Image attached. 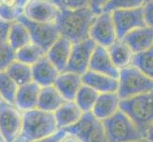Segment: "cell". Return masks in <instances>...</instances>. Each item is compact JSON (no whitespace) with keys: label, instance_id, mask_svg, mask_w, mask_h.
I'll list each match as a JSON object with an SVG mask.
<instances>
[{"label":"cell","instance_id":"cell-20","mask_svg":"<svg viewBox=\"0 0 153 142\" xmlns=\"http://www.w3.org/2000/svg\"><path fill=\"white\" fill-rule=\"evenodd\" d=\"M57 68L51 64L46 56L31 65L33 82L40 87L53 85L56 78L59 74Z\"/></svg>","mask_w":153,"mask_h":142},{"label":"cell","instance_id":"cell-45","mask_svg":"<svg viewBox=\"0 0 153 142\" xmlns=\"http://www.w3.org/2000/svg\"><path fill=\"white\" fill-rule=\"evenodd\" d=\"M149 1H152V0H145V3H146V2H149Z\"/></svg>","mask_w":153,"mask_h":142},{"label":"cell","instance_id":"cell-22","mask_svg":"<svg viewBox=\"0 0 153 142\" xmlns=\"http://www.w3.org/2000/svg\"><path fill=\"white\" fill-rule=\"evenodd\" d=\"M66 101L53 86L40 87L37 108L46 112L54 113Z\"/></svg>","mask_w":153,"mask_h":142},{"label":"cell","instance_id":"cell-44","mask_svg":"<svg viewBox=\"0 0 153 142\" xmlns=\"http://www.w3.org/2000/svg\"><path fill=\"white\" fill-rule=\"evenodd\" d=\"M0 142H4L3 139H2V138H1V135H0Z\"/></svg>","mask_w":153,"mask_h":142},{"label":"cell","instance_id":"cell-26","mask_svg":"<svg viewBox=\"0 0 153 142\" xmlns=\"http://www.w3.org/2000/svg\"><path fill=\"white\" fill-rule=\"evenodd\" d=\"M14 53L15 60L22 62L30 66L36 64L39 60L46 56V52L33 43H30L22 46L21 49L15 50Z\"/></svg>","mask_w":153,"mask_h":142},{"label":"cell","instance_id":"cell-25","mask_svg":"<svg viewBox=\"0 0 153 142\" xmlns=\"http://www.w3.org/2000/svg\"><path fill=\"white\" fill-rule=\"evenodd\" d=\"M6 72L18 86L33 82L31 66L17 60H14L8 66Z\"/></svg>","mask_w":153,"mask_h":142},{"label":"cell","instance_id":"cell-19","mask_svg":"<svg viewBox=\"0 0 153 142\" xmlns=\"http://www.w3.org/2000/svg\"><path fill=\"white\" fill-rule=\"evenodd\" d=\"M120 98L117 92L99 94L91 114L100 120H105L120 110Z\"/></svg>","mask_w":153,"mask_h":142},{"label":"cell","instance_id":"cell-31","mask_svg":"<svg viewBox=\"0 0 153 142\" xmlns=\"http://www.w3.org/2000/svg\"><path fill=\"white\" fill-rule=\"evenodd\" d=\"M24 9L18 7H8L5 5H0V21L4 23L12 24L22 16Z\"/></svg>","mask_w":153,"mask_h":142},{"label":"cell","instance_id":"cell-24","mask_svg":"<svg viewBox=\"0 0 153 142\" xmlns=\"http://www.w3.org/2000/svg\"><path fill=\"white\" fill-rule=\"evenodd\" d=\"M7 43L14 51L31 43L30 35L28 29L20 21H15L10 25Z\"/></svg>","mask_w":153,"mask_h":142},{"label":"cell","instance_id":"cell-29","mask_svg":"<svg viewBox=\"0 0 153 142\" xmlns=\"http://www.w3.org/2000/svg\"><path fill=\"white\" fill-rule=\"evenodd\" d=\"M18 85L6 71L0 72V97L3 102L13 104Z\"/></svg>","mask_w":153,"mask_h":142},{"label":"cell","instance_id":"cell-5","mask_svg":"<svg viewBox=\"0 0 153 142\" xmlns=\"http://www.w3.org/2000/svg\"><path fill=\"white\" fill-rule=\"evenodd\" d=\"M117 94L120 99H125L153 91V81L133 65L120 69Z\"/></svg>","mask_w":153,"mask_h":142},{"label":"cell","instance_id":"cell-17","mask_svg":"<svg viewBox=\"0 0 153 142\" xmlns=\"http://www.w3.org/2000/svg\"><path fill=\"white\" fill-rule=\"evenodd\" d=\"M39 91L40 86L33 82L18 86L14 98V106L20 112H26L37 108Z\"/></svg>","mask_w":153,"mask_h":142},{"label":"cell","instance_id":"cell-1","mask_svg":"<svg viewBox=\"0 0 153 142\" xmlns=\"http://www.w3.org/2000/svg\"><path fill=\"white\" fill-rule=\"evenodd\" d=\"M95 16L88 7L77 10L62 9L56 27L60 36L72 44L77 43L88 38L89 29Z\"/></svg>","mask_w":153,"mask_h":142},{"label":"cell","instance_id":"cell-3","mask_svg":"<svg viewBox=\"0 0 153 142\" xmlns=\"http://www.w3.org/2000/svg\"><path fill=\"white\" fill-rule=\"evenodd\" d=\"M120 110L146 136V130L153 122V91L121 99Z\"/></svg>","mask_w":153,"mask_h":142},{"label":"cell","instance_id":"cell-6","mask_svg":"<svg viewBox=\"0 0 153 142\" xmlns=\"http://www.w3.org/2000/svg\"><path fill=\"white\" fill-rule=\"evenodd\" d=\"M66 131L80 142H108L103 121L91 112L84 113L80 119Z\"/></svg>","mask_w":153,"mask_h":142},{"label":"cell","instance_id":"cell-16","mask_svg":"<svg viewBox=\"0 0 153 142\" xmlns=\"http://www.w3.org/2000/svg\"><path fill=\"white\" fill-rule=\"evenodd\" d=\"M83 85L92 88L99 94L117 92L119 82L118 79L101 73L88 70L81 76Z\"/></svg>","mask_w":153,"mask_h":142},{"label":"cell","instance_id":"cell-23","mask_svg":"<svg viewBox=\"0 0 153 142\" xmlns=\"http://www.w3.org/2000/svg\"><path fill=\"white\" fill-rule=\"evenodd\" d=\"M107 49L112 63L119 70L131 65L133 52L122 39H117Z\"/></svg>","mask_w":153,"mask_h":142},{"label":"cell","instance_id":"cell-40","mask_svg":"<svg viewBox=\"0 0 153 142\" xmlns=\"http://www.w3.org/2000/svg\"><path fill=\"white\" fill-rule=\"evenodd\" d=\"M60 142H80L76 138H74L73 135L68 134L64 138H63Z\"/></svg>","mask_w":153,"mask_h":142},{"label":"cell","instance_id":"cell-21","mask_svg":"<svg viewBox=\"0 0 153 142\" xmlns=\"http://www.w3.org/2000/svg\"><path fill=\"white\" fill-rule=\"evenodd\" d=\"M84 113L74 102H65L53 113L57 129H67L74 125Z\"/></svg>","mask_w":153,"mask_h":142},{"label":"cell","instance_id":"cell-11","mask_svg":"<svg viewBox=\"0 0 153 142\" xmlns=\"http://www.w3.org/2000/svg\"><path fill=\"white\" fill-rule=\"evenodd\" d=\"M118 39H123L131 30L146 27L143 8L121 10L110 13Z\"/></svg>","mask_w":153,"mask_h":142},{"label":"cell","instance_id":"cell-35","mask_svg":"<svg viewBox=\"0 0 153 142\" xmlns=\"http://www.w3.org/2000/svg\"><path fill=\"white\" fill-rule=\"evenodd\" d=\"M67 135L68 133L65 129H59V130H57L55 133L46 136V138H43L33 141V142H60Z\"/></svg>","mask_w":153,"mask_h":142},{"label":"cell","instance_id":"cell-37","mask_svg":"<svg viewBox=\"0 0 153 142\" xmlns=\"http://www.w3.org/2000/svg\"><path fill=\"white\" fill-rule=\"evenodd\" d=\"M30 0H0L2 5L8 7H18L24 9Z\"/></svg>","mask_w":153,"mask_h":142},{"label":"cell","instance_id":"cell-27","mask_svg":"<svg viewBox=\"0 0 153 142\" xmlns=\"http://www.w3.org/2000/svg\"><path fill=\"white\" fill-rule=\"evenodd\" d=\"M99 96V93L93 90L92 88L83 85L76 93L74 98L75 104L83 113L91 112L92 107L96 102V99Z\"/></svg>","mask_w":153,"mask_h":142},{"label":"cell","instance_id":"cell-39","mask_svg":"<svg viewBox=\"0 0 153 142\" xmlns=\"http://www.w3.org/2000/svg\"><path fill=\"white\" fill-rule=\"evenodd\" d=\"M146 139L149 140V142H153V122L150 124L149 129L146 130Z\"/></svg>","mask_w":153,"mask_h":142},{"label":"cell","instance_id":"cell-43","mask_svg":"<svg viewBox=\"0 0 153 142\" xmlns=\"http://www.w3.org/2000/svg\"><path fill=\"white\" fill-rule=\"evenodd\" d=\"M14 142H25V141H24L22 138H17L16 140H15Z\"/></svg>","mask_w":153,"mask_h":142},{"label":"cell","instance_id":"cell-46","mask_svg":"<svg viewBox=\"0 0 153 142\" xmlns=\"http://www.w3.org/2000/svg\"><path fill=\"white\" fill-rule=\"evenodd\" d=\"M2 101V99H1V97H0V102H1Z\"/></svg>","mask_w":153,"mask_h":142},{"label":"cell","instance_id":"cell-33","mask_svg":"<svg viewBox=\"0 0 153 142\" xmlns=\"http://www.w3.org/2000/svg\"><path fill=\"white\" fill-rule=\"evenodd\" d=\"M62 9L77 10L88 7V0H61Z\"/></svg>","mask_w":153,"mask_h":142},{"label":"cell","instance_id":"cell-9","mask_svg":"<svg viewBox=\"0 0 153 142\" xmlns=\"http://www.w3.org/2000/svg\"><path fill=\"white\" fill-rule=\"evenodd\" d=\"M18 21L23 23L28 29L31 43L37 45L45 52L48 50L51 45L59 38L60 33L58 31L56 25L54 24H45L30 21L22 15Z\"/></svg>","mask_w":153,"mask_h":142},{"label":"cell","instance_id":"cell-12","mask_svg":"<svg viewBox=\"0 0 153 142\" xmlns=\"http://www.w3.org/2000/svg\"><path fill=\"white\" fill-rule=\"evenodd\" d=\"M61 8L50 2L30 0L24 8L23 15L30 21L56 25L61 13Z\"/></svg>","mask_w":153,"mask_h":142},{"label":"cell","instance_id":"cell-42","mask_svg":"<svg viewBox=\"0 0 153 142\" xmlns=\"http://www.w3.org/2000/svg\"><path fill=\"white\" fill-rule=\"evenodd\" d=\"M131 142H149L146 138H142V139H139V140H135V141H131Z\"/></svg>","mask_w":153,"mask_h":142},{"label":"cell","instance_id":"cell-34","mask_svg":"<svg viewBox=\"0 0 153 142\" xmlns=\"http://www.w3.org/2000/svg\"><path fill=\"white\" fill-rule=\"evenodd\" d=\"M144 18L146 26L153 29V0L145 3L144 7Z\"/></svg>","mask_w":153,"mask_h":142},{"label":"cell","instance_id":"cell-2","mask_svg":"<svg viewBox=\"0 0 153 142\" xmlns=\"http://www.w3.org/2000/svg\"><path fill=\"white\" fill-rule=\"evenodd\" d=\"M57 130L53 113L38 108L22 112V129L19 138L25 142H33L46 138Z\"/></svg>","mask_w":153,"mask_h":142},{"label":"cell","instance_id":"cell-15","mask_svg":"<svg viewBox=\"0 0 153 142\" xmlns=\"http://www.w3.org/2000/svg\"><path fill=\"white\" fill-rule=\"evenodd\" d=\"M128 46L133 54L140 53L153 46V29L142 27L131 30L122 39Z\"/></svg>","mask_w":153,"mask_h":142},{"label":"cell","instance_id":"cell-4","mask_svg":"<svg viewBox=\"0 0 153 142\" xmlns=\"http://www.w3.org/2000/svg\"><path fill=\"white\" fill-rule=\"evenodd\" d=\"M103 124L108 142H131L145 138V135L121 110L103 120Z\"/></svg>","mask_w":153,"mask_h":142},{"label":"cell","instance_id":"cell-7","mask_svg":"<svg viewBox=\"0 0 153 142\" xmlns=\"http://www.w3.org/2000/svg\"><path fill=\"white\" fill-rule=\"evenodd\" d=\"M22 112L14 104L0 102V135L4 142H14L21 134Z\"/></svg>","mask_w":153,"mask_h":142},{"label":"cell","instance_id":"cell-28","mask_svg":"<svg viewBox=\"0 0 153 142\" xmlns=\"http://www.w3.org/2000/svg\"><path fill=\"white\" fill-rule=\"evenodd\" d=\"M131 65L153 81V46L146 51L133 54Z\"/></svg>","mask_w":153,"mask_h":142},{"label":"cell","instance_id":"cell-30","mask_svg":"<svg viewBox=\"0 0 153 142\" xmlns=\"http://www.w3.org/2000/svg\"><path fill=\"white\" fill-rule=\"evenodd\" d=\"M144 5L145 0H108L102 13H112L121 10L143 8Z\"/></svg>","mask_w":153,"mask_h":142},{"label":"cell","instance_id":"cell-18","mask_svg":"<svg viewBox=\"0 0 153 142\" xmlns=\"http://www.w3.org/2000/svg\"><path fill=\"white\" fill-rule=\"evenodd\" d=\"M88 70L101 73L118 79L119 69L114 65L110 59L108 49L105 47L97 46L91 55Z\"/></svg>","mask_w":153,"mask_h":142},{"label":"cell","instance_id":"cell-8","mask_svg":"<svg viewBox=\"0 0 153 142\" xmlns=\"http://www.w3.org/2000/svg\"><path fill=\"white\" fill-rule=\"evenodd\" d=\"M89 39L97 46L108 47L117 40L115 26L110 13H101L96 15L89 29Z\"/></svg>","mask_w":153,"mask_h":142},{"label":"cell","instance_id":"cell-38","mask_svg":"<svg viewBox=\"0 0 153 142\" xmlns=\"http://www.w3.org/2000/svg\"><path fill=\"white\" fill-rule=\"evenodd\" d=\"M10 25V24H7V23L2 22V21H0V43L7 42Z\"/></svg>","mask_w":153,"mask_h":142},{"label":"cell","instance_id":"cell-47","mask_svg":"<svg viewBox=\"0 0 153 142\" xmlns=\"http://www.w3.org/2000/svg\"><path fill=\"white\" fill-rule=\"evenodd\" d=\"M0 5H1V2H0Z\"/></svg>","mask_w":153,"mask_h":142},{"label":"cell","instance_id":"cell-14","mask_svg":"<svg viewBox=\"0 0 153 142\" xmlns=\"http://www.w3.org/2000/svg\"><path fill=\"white\" fill-rule=\"evenodd\" d=\"M71 46L72 43L71 41L59 36V38L46 51V57L59 72L66 70L71 56Z\"/></svg>","mask_w":153,"mask_h":142},{"label":"cell","instance_id":"cell-13","mask_svg":"<svg viewBox=\"0 0 153 142\" xmlns=\"http://www.w3.org/2000/svg\"><path fill=\"white\" fill-rule=\"evenodd\" d=\"M83 85L81 75L71 71H62L58 74L53 86L66 102H73L76 93Z\"/></svg>","mask_w":153,"mask_h":142},{"label":"cell","instance_id":"cell-32","mask_svg":"<svg viewBox=\"0 0 153 142\" xmlns=\"http://www.w3.org/2000/svg\"><path fill=\"white\" fill-rule=\"evenodd\" d=\"M15 60L14 50L7 42L0 43V72L6 71L8 66Z\"/></svg>","mask_w":153,"mask_h":142},{"label":"cell","instance_id":"cell-41","mask_svg":"<svg viewBox=\"0 0 153 142\" xmlns=\"http://www.w3.org/2000/svg\"><path fill=\"white\" fill-rule=\"evenodd\" d=\"M35 1H41V2H50L52 4L57 5L58 7H60L62 9V5H61V0H35Z\"/></svg>","mask_w":153,"mask_h":142},{"label":"cell","instance_id":"cell-10","mask_svg":"<svg viewBox=\"0 0 153 142\" xmlns=\"http://www.w3.org/2000/svg\"><path fill=\"white\" fill-rule=\"evenodd\" d=\"M96 46L97 45L89 38L73 43L66 70L81 76L86 73L88 70L91 55Z\"/></svg>","mask_w":153,"mask_h":142},{"label":"cell","instance_id":"cell-36","mask_svg":"<svg viewBox=\"0 0 153 142\" xmlns=\"http://www.w3.org/2000/svg\"><path fill=\"white\" fill-rule=\"evenodd\" d=\"M108 2V0H88V8L94 14L98 15L103 12V9Z\"/></svg>","mask_w":153,"mask_h":142}]
</instances>
